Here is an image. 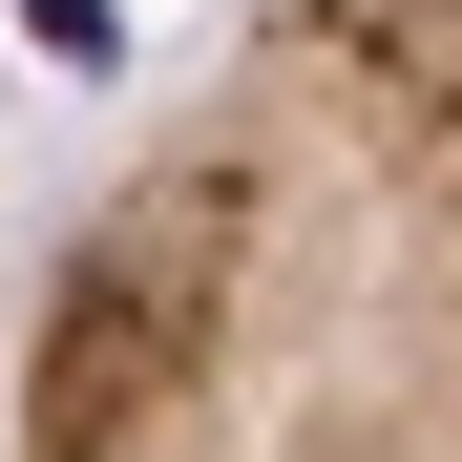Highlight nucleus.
Wrapping results in <instances>:
<instances>
[{"instance_id":"1","label":"nucleus","mask_w":462,"mask_h":462,"mask_svg":"<svg viewBox=\"0 0 462 462\" xmlns=\"http://www.w3.org/2000/svg\"><path fill=\"white\" fill-rule=\"evenodd\" d=\"M0 462H462V0H231L42 231Z\"/></svg>"},{"instance_id":"2","label":"nucleus","mask_w":462,"mask_h":462,"mask_svg":"<svg viewBox=\"0 0 462 462\" xmlns=\"http://www.w3.org/2000/svg\"><path fill=\"white\" fill-rule=\"evenodd\" d=\"M22 22H42L63 63H126V22H147V0H22Z\"/></svg>"}]
</instances>
